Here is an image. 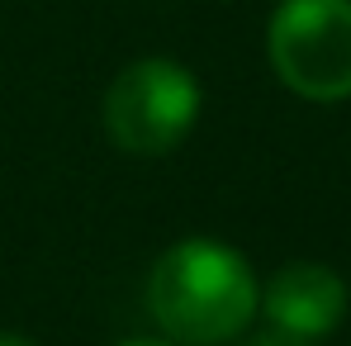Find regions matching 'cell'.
<instances>
[{"mask_svg": "<svg viewBox=\"0 0 351 346\" xmlns=\"http://www.w3.org/2000/svg\"><path fill=\"white\" fill-rule=\"evenodd\" d=\"M266 58L308 105L351 95V0H280L266 19Z\"/></svg>", "mask_w": 351, "mask_h": 346, "instance_id": "cell-3", "label": "cell"}, {"mask_svg": "<svg viewBox=\"0 0 351 346\" xmlns=\"http://www.w3.org/2000/svg\"><path fill=\"white\" fill-rule=\"evenodd\" d=\"M204 105L195 71L176 58H138L110 81L100 123L105 138L128 157H167L176 152Z\"/></svg>", "mask_w": 351, "mask_h": 346, "instance_id": "cell-2", "label": "cell"}, {"mask_svg": "<svg viewBox=\"0 0 351 346\" xmlns=\"http://www.w3.org/2000/svg\"><path fill=\"white\" fill-rule=\"evenodd\" d=\"M237 346H313V342H299V337H285V332H256V337H247V342H237Z\"/></svg>", "mask_w": 351, "mask_h": 346, "instance_id": "cell-5", "label": "cell"}, {"mask_svg": "<svg viewBox=\"0 0 351 346\" xmlns=\"http://www.w3.org/2000/svg\"><path fill=\"white\" fill-rule=\"evenodd\" d=\"M0 346H38V342L24 337V332H5V328H0Z\"/></svg>", "mask_w": 351, "mask_h": 346, "instance_id": "cell-6", "label": "cell"}, {"mask_svg": "<svg viewBox=\"0 0 351 346\" xmlns=\"http://www.w3.org/2000/svg\"><path fill=\"white\" fill-rule=\"evenodd\" d=\"M351 304L347 280L323 261H285L266 285L256 313L271 323V332H285L299 342H318L342 328Z\"/></svg>", "mask_w": 351, "mask_h": 346, "instance_id": "cell-4", "label": "cell"}, {"mask_svg": "<svg viewBox=\"0 0 351 346\" xmlns=\"http://www.w3.org/2000/svg\"><path fill=\"white\" fill-rule=\"evenodd\" d=\"M119 346H171V342H147V337H133V342H119Z\"/></svg>", "mask_w": 351, "mask_h": 346, "instance_id": "cell-7", "label": "cell"}, {"mask_svg": "<svg viewBox=\"0 0 351 346\" xmlns=\"http://www.w3.org/2000/svg\"><path fill=\"white\" fill-rule=\"evenodd\" d=\"M261 304L252 261L219 237H180L147 271V313L171 346L237 342Z\"/></svg>", "mask_w": 351, "mask_h": 346, "instance_id": "cell-1", "label": "cell"}]
</instances>
